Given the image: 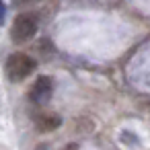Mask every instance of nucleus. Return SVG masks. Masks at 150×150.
I'll list each match as a JSON object with an SVG mask.
<instances>
[{"label": "nucleus", "mask_w": 150, "mask_h": 150, "mask_svg": "<svg viewBox=\"0 0 150 150\" xmlns=\"http://www.w3.org/2000/svg\"><path fill=\"white\" fill-rule=\"evenodd\" d=\"M37 27H39V21H37V15L33 13H23L15 19L13 27H11V37L15 43H25L29 41L35 33H37Z\"/></svg>", "instance_id": "2"}, {"label": "nucleus", "mask_w": 150, "mask_h": 150, "mask_svg": "<svg viewBox=\"0 0 150 150\" xmlns=\"http://www.w3.org/2000/svg\"><path fill=\"white\" fill-rule=\"evenodd\" d=\"M17 4H29V2H35V0H15Z\"/></svg>", "instance_id": "6"}, {"label": "nucleus", "mask_w": 150, "mask_h": 150, "mask_svg": "<svg viewBox=\"0 0 150 150\" xmlns=\"http://www.w3.org/2000/svg\"><path fill=\"white\" fill-rule=\"evenodd\" d=\"M60 123H62V119H60L56 113H41V115L35 117V125H37V129L43 132V134L54 132L56 127H60Z\"/></svg>", "instance_id": "4"}, {"label": "nucleus", "mask_w": 150, "mask_h": 150, "mask_svg": "<svg viewBox=\"0 0 150 150\" xmlns=\"http://www.w3.org/2000/svg\"><path fill=\"white\" fill-rule=\"evenodd\" d=\"M35 150H47V144H39V146H37Z\"/></svg>", "instance_id": "7"}, {"label": "nucleus", "mask_w": 150, "mask_h": 150, "mask_svg": "<svg viewBox=\"0 0 150 150\" xmlns=\"http://www.w3.org/2000/svg\"><path fill=\"white\" fill-rule=\"evenodd\" d=\"M4 19H6V6H4L2 0H0V25L4 23Z\"/></svg>", "instance_id": "5"}, {"label": "nucleus", "mask_w": 150, "mask_h": 150, "mask_svg": "<svg viewBox=\"0 0 150 150\" xmlns=\"http://www.w3.org/2000/svg\"><path fill=\"white\" fill-rule=\"evenodd\" d=\"M52 93H54V80L50 76H37L33 86H31L29 99L35 105H43V103H47L52 99Z\"/></svg>", "instance_id": "3"}, {"label": "nucleus", "mask_w": 150, "mask_h": 150, "mask_svg": "<svg viewBox=\"0 0 150 150\" xmlns=\"http://www.w3.org/2000/svg\"><path fill=\"white\" fill-rule=\"evenodd\" d=\"M66 150H76V144H70V146H68Z\"/></svg>", "instance_id": "8"}, {"label": "nucleus", "mask_w": 150, "mask_h": 150, "mask_svg": "<svg viewBox=\"0 0 150 150\" xmlns=\"http://www.w3.org/2000/svg\"><path fill=\"white\" fill-rule=\"evenodd\" d=\"M35 68H37V62L23 52L11 54L6 64H4V72H6V78L11 82H23L25 78L31 76V72H35Z\"/></svg>", "instance_id": "1"}]
</instances>
